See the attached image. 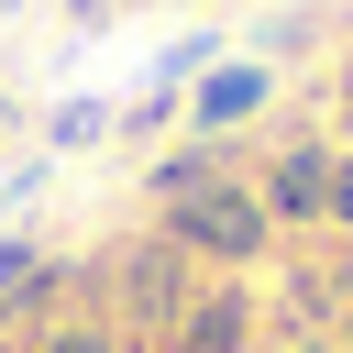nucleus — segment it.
Returning a JSON list of instances; mask_svg holds the SVG:
<instances>
[{
	"mask_svg": "<svg viewBox=\"0 0 353 353\" xmlns=\"http://www.w3.org/2000/svg\"><path fill=\"white\" fill-rule=\"evenodd\" d=\"M77 11H110V0H77Z\"/></svg>",
	"mask_w": 353,
	"mask_h": 353,
	"instance_id": "obj_12",
	"label": "nucleus"
},
{
	"mask_svg": "<svg viewBox=\"0 0 353 353\" xmlns=\"http://www.w3.org/2000/svg\"><path fill=\"white\" fill-rule=\"evenodd\" d=\"M210 188H221V154H210V143L154 154V199H165V210H176V199H210Z\"/></svg>",
	"mask_w": 353,
	"mask_h": 353,
	"instance_id": "obj_6",
	"label": "nucleus"
},
{
	"mask_svg": "<svg viewBox=\"0 0 353 353\" xmlns=\"http://www.w3.org/2000/svg\"><path fill=\"white\" fill-rule=\"evenodd\" d=\"M265 232H276V221H265V199H254L243 176H221L210 199H176V210H165V243L199 254V265H254Z\"/></svg>",
	"mask_w": 353,
	"mask_h": 353,
	"instance_id": "obj_1",
	"label": "nucleus"
},
{
	"mask_svg": "<svg viewBox=\"0 0 353 353\" xmlns=\"http://www.w3.org/2000/svg\"><path fill=\"white\" fill-rule=\"evenodd\" d=\"M44 353H121V342H110V320H55Z\"/></svg>",
	"mask_w": 353,
	"mask_h": 353,
	"instance_id": "obj_7",
	"label": "nucleus"
},
{
	"mask_svg": "<svg viewBox=\"0 0 353 353\" xmlns=\"http://www.w3.org/2000/svg\"><path fill=\"white\" fill-rule=\"evenodd\" d=\"M33 276H44V254H33V243H0V309H11Z\"/></svg>",
	"mask_w": 353,
	"mask_h": 353,
	"instance_id": "obj_9",
	"label": "nucleus"
},
{
	"mask_svg": "<svg viewBox=\"0 0 353 353\" xmlns=\"http://www.w3.org/2000/svg\"><path fill=\"white\" fill-rule=\"evenodd\" d=\"M320 221H342V232H353V154H331V210H320Z\"/></svg>",
	"mask_w": 353,
	"mask_h": 353,
	"instance_id": "obj_10",
	"label": "nucleus"
},
{
	"mask_svg": "<svg viewBox=\"0 0 353 353\" xmlns=\"http://www.w3.org/2000/svg\"><path fill=\"white\" fill-rule=\"evenodd\" d=\"M188 298H199V287H188V254H176L165 232H154V243H132V254H110V309H121L132 331H165V342H176Z\"/></svg>",
	"mask_w": 353,
	"mask_h": 353,
	"instance_id": "obj_2",
	"label": "nucleus"
},
{
	"mask_svg": "<svg viewBox=\"0 0 353 353\" xmlns=\"http://www.w3.org/2000/svg\"><path fill=\"white\" fill-rule=\"evenodd\" d=\"M243 110H265V66H221V77H199V99H188V132L210 143V132H232Z\"/></svg>",
	"mask_w": 353,
	"mask_h": 353,
	"instance_id": "obj_5",
	"label": "nucleus"
},
{
	"mask_svg": "<svg viewBox=\"0 0 353 353\" xmlns=\"http://www.w3.org/2000/svg\"><path fill=\"white\" fill-rule=\"evenodd\" d=\"M342 353H353V298H342Z\"/></svg>",
	"mask_w": 353,
	"mask_h": 353,
	"instance_id": "obj_11",
	"label": "nucleus"
},
{
	"mask_svg": "<svg viewBox=\"0 0 353 353\" xmlns=\"http://www.w3.org/2000/svg\"><path fill=\"white\" fill-rule=\"evenodd\" d=\"M99 121H110V110H99V99H66V110H55V121H44V143H88V132H99Z\"/></svg>",
	"mask_w": 353,
	"mask_h": 353,
	"instance_id": "obj_8",
	"label": "nucleus"
},
{
	"mask_svg": "<svg viewBox=\"0 0 353 353\" xmlns=\"http://www.w3.org/2000/svg\"><path fill=\"white\" fill-rule=\"evenodd\" d=\"M0 132H11V99H0Z\"/></svg>",
	"mask_w": 353,
	"mask_h": 353,
	"instance_id": "obj_13",
	"label": "nucleus"
},
{
	"mask_svg": "<svg viewBox=\"0 0 353 353\" xmlns=\"http://www.w3.org/2000/svg\"><path fill=\"white\" fill-rule=\"evenodd\" d=\"M254 199H265V221H320L331 210V143H287Z\"/></svg>",
	"mask_w": 353,
	"mask_h": 353,
	"instance_id": "obj_3",
	"label": "nucleus"
},
{
	"mask_svg": "<svg viewBox=\"0 0 353 353\" xmlns=\"http://www.w3.org/2000/svg\"><path fill=\"white\" fill-rule=\"evenodd\" d=\"M254 342V298L243 287H210V298H188V320H176V353H243Z\"/></svg>",
	"mask_w": 353,
	"mask_h": 353,
	"instance_id": "obj_4",
	"label": "nucleus"
}]
</instances>
